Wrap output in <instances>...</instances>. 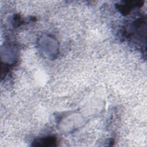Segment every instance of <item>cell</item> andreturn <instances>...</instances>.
Instances as JSON below:
<instances>
[{
    "label": "cell",
    "instance_id": "obj_2",
    "mask_svg": "<svg viewBox=\"0 0 147 147\" xmlns=\"http://www.w3.org/2000/svg\"><path fill=\"white\" fill-rule=\"evenodd\" d=\"M140 1H125L124 4L119 5V9L123 13H129L133 8L138 6Z\"/></svg>",
    "mask_w": 147,
    "mask_h": 147
},
{
    "label": "cell",
    "instance_id": "obj_1",
    "mask_svg": "<svg viewBox=\"0 0 147 147\" xmlns=\"http://www.w3.org/2000/svg\"><path fill=\"white\" fill-rule=\"evenodd\" d=\"M56 140L55 137L49 136L36 140L33 144V146H52L55 145Z\"/></svg>",
    "mask_w": 147,
    "mask_h": 147
}]
</instances>
